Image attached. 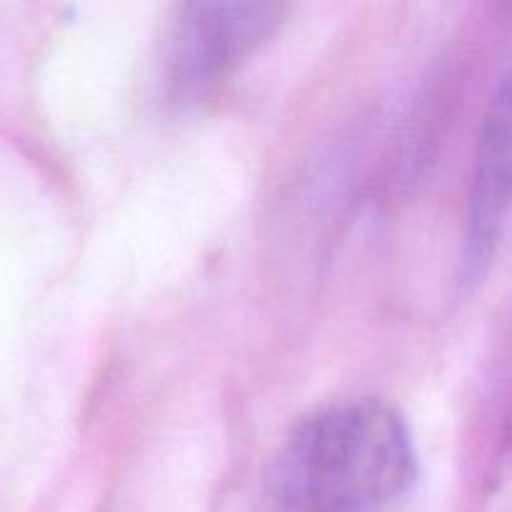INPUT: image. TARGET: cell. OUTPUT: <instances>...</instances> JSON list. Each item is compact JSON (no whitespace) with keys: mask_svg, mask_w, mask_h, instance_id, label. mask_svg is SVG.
<instances>
[{"mask_svg":"<svg viewBox=\"0 0 512 512\" xmlns=\"http://www.w3.org/2000/svg\"><path fill=\"white\" fill-rule=\"evenodd\" d=\"M285 3H183L165 38L163 90L175 108L208 100L283 28Z\"/></svg>","mask_w":512,"mask_h":512,"instance_id":"2","label":"cell"},{"mask_svg":"<svg viewBox=\"0 0 512 512\" xmlns=\"http://www.w3.org/2000/svg\"><path fill=\"white\" fill-rule=\"evenodd\" d=\"M512 208V68L503 75L480 120L465 208L463 285H475L495 258Z\"/></svg>","mask_w":512,"mask_h":512,"instance_id":"3","label":"cell"},{"mask_svg":"<svg viewBox=\"0 0 512 512\" xmlns=\"http://www.w3.org/2000/svg\"><path fill=\"white\" fill-rule=\"evenodd\" d=\"M418 478L403 415L378 398H345L295 423L270 460L273 512H390Z\"/></svg>","mask_w":512,"mask_h":512,"instance_id":"1","label":"cell"},{"mask_svg":"<svg viewBox=\"0 0 512 512\" xmlns=\"http://www.w3.org/2000/svg\"><path fill=\"white\" fill-rule=\"evenodd\" d=\"M480 512H512V433L505 440L503 453H500L493 475H490Z\"/></svg>","mask_w":512,"mask_h":512,"instance_id":"4","label":"cell"}]
</instances>
